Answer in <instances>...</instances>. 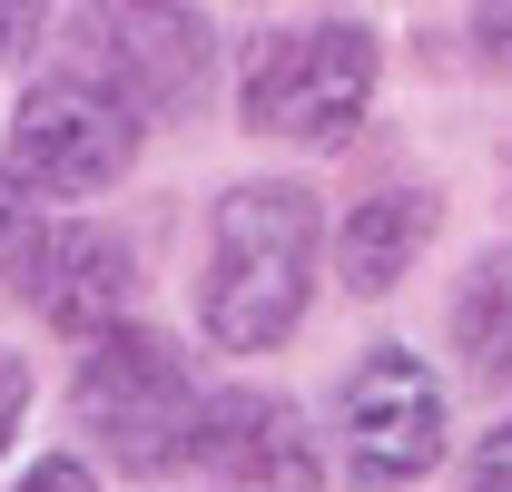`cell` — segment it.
I'll return each mask as SVG.
<instances>
[{
    "mask_svg": "<svg viewBox=\"0 0 512 492\" xmlns=\"http://www.w3.org/2000/svg\"><path fill=\"white\" fill-rule=\"evenodd\" d=\"M316 197L296 178H256L217 197V256H207V335L237 345V355H266L296 335L306 315V276H316Z\"/></svg>",
    "mask_w": 512,
    "mask_h": 492,
    "instance_id": "1",
    "label": "cell"
},
{
    "mask_svg": "<svg viewBox=\"0 0 512 492\" xmlns=\"http://www.w3.org/2000/svg\"><path fill=\"white\" fill-rule=\"evenodd\" d=\"M69 404H79V433H89L119 473H138V483L178 473L197 453V384H188V365H178L158 335H138V325L89 335Z\"/></svg>",
    "mask_w": 512,
    "mask_h": 492,
    "instance_id": "2",
    "label": "cell"
},
{
    "mask_svg": "<svg viewBox=\"0 0 512 492\" xmlns=\"http://www.w3.org/2000/svg\"><path fill=\"white\" fill-rule=\"evenodd\" d=\"M237 99H247V128H266V138H306V148L355 138L365 99H375V40H365V20H306V30L256 40Z\"/></svg>",
    "mask_w": 512,
    "mask_h": 492,
    "instance_id": "3",
    "label": "cell"
},
{
    "mask_svg": "<svg viewBox=\"0 0 512 492\" xmlns=\"http://www.w3.org/2000/svg\"><path fill=\"white\" fill-rule=\"evenodd\" d=\"M138 158V109L109 99L89 69H50L20 109H10V178L20 187H60L89 197Z\"/></svg>",
    "mask_w": 512,
    "mask_h": 492,
    "instance_id": "4",
    "label": "cell"
},
{
    "mask_svg": "<svg viewBox=\"0 0 512 492\" xmlns=\"http://www.w3.org/2000/svg\"><path fill=\"white\" fill-rule=\"evenodd\" d=\"M335 433H345V463L365 483H414L444 453V384L404 345H375L345 374V394H335Z\"/></svg>",
    "mask_w": 512,
    "mask_h": 492,
    "instance_id": "5",
    "label": "cell"
},
{
    "mask_svg": "<svg viewBox=\"0 0 512 492\" xmlns=\"http://www.w3.org/2000/svg\"><path fill=\"white\" fill-rule=\"evenodd\" d=\"M89 30V79L128 99V109H197V89H207V20L197 10H89L79 20Z\"/></svg>",
    "mask_w": 512,
    "mask_h": 492,
    "instance_id": "6",
    "label": "cell"
},
{
    "mask_svg": "<svg viewBox=\"0 0 512 492\" xmlns=\"http://www.w3.org/2000/svg\"><path fill=\"white\" fill-rule=\"evenodd\" d=\"M197 463L217 473V492H316V433L286 394H217L197 404Z\"/></svg>",
    "mask_w": 512,
    "mask_h": 492,
    "instance_id": "7",
    "label": "cell"
},
{
    "mask_svg": "<svg viewBox=\"0 0 512 492\" xmlns=\"http://www.w3.org/2000/svg\"><path fill=\"white\" fill-rule=\"evenodd\" d=\"M30 296L60 335H109L128 306V246L109 227H50L30 256Z\"/></svg>",
    "mask_w": 512,
    "mask_h": 492,
    "instance_id": "8",
    "label": "cell"
},
{
    "mask_svg": "<svg viewBox=\"0 0 512 492\" xmlns=\"http://www.w3.org/2000/svg\"><path fill=\"white\" fill-rule=\"evenodd\" d=\"M434 237V197H365L345 227H335V266H345V286L355 296H384L404 266H414V246Z\"/></svg>",
    "mask_w": 512,
    "mask_h": 492,
    "instance_id": "9",
    "label": "cell"
},
{
    "mask_svg": "<svg viewBox=\"0 0 512 492\" xmlns=\"http://www.w3.org/2000/svg\"><path fill=\"white\" fill-rule=\"evenodd\" d=\"M453 345H463V365L483 374V384L512 374V246H493V256L463 276V296H453Z\"/></svg>",
    "mask_w": 512,
    "mask_h": 492,
    "instance_id": "10",
    "label": "cell"
},
{
    "mask_svg": "<svg viewBox=\"0 0 512 492\" xmlns=\"http://www.w3.org/2000/svg\"><path fill=\"white\" fill-rule=\"evenodd\" d=\"M40 207H30V187L0 168V286H30V256H40Z\"/></svg>",
    "mask_w": 512,
    "mask_h": 492,
    "instance_id": "11",
    "label": "cell"
},
{
    "mask_svg": "<svg viewBox=\"0 0 512 492\" xmlns=\"http://www.w3.org/2000/svg\"><path fill=\"white\" fill-rule=\"evenodd\" d=\"M463 492H512V424H493L463 463Z\"/></svg>",
    "mask_w": 512,
    "mask_h": 492,
    "instance_id": "12",
    "label": "cell"
},
{
    "mask_svg": "<svg viewBox=\"0 0 512 492\" xmlns=\"http://www.w3.org/2000/svg\"><path fill=\"white\" fill-rule=\"evenodd\" d=\"M20 414H30V365L0 345V453H10V433H20Z\"/></svg>",
    "mask_w": 512,
    "mask_h": 492,
    "instance_id": "13",
    "label": "cell"
},
{
    "mask_svg": "<svg viewBox=\"0 0 512 492\" xmlns=\"http://www.w3.org/2000/svg\"><path fill=\"white\" fill-rule=\"evenodd\" d=\"M20 492H99V483H89V463L50 453V463H30V483H20Z\"/></svg>",
    "mask_w": 512,
    "mask_h": 492,
    "instance_id": "14",
    "label": "cell"
},
{
    "mask_svg": "<svg viewBox=\"0 0 512 492\" xmlns=\"http://www.w3.org/2000/svg\"><path fill=\"white\" fill-rule=\"evenodd\" d=\"M483 50H493V60L512 69V10H503V20H493V10H483Z\"/></svg>",
    "mask_w": 512,
    "mask_h": 492,
    "instance_id": "15",
    "label": "cell"
}]
</instances>
